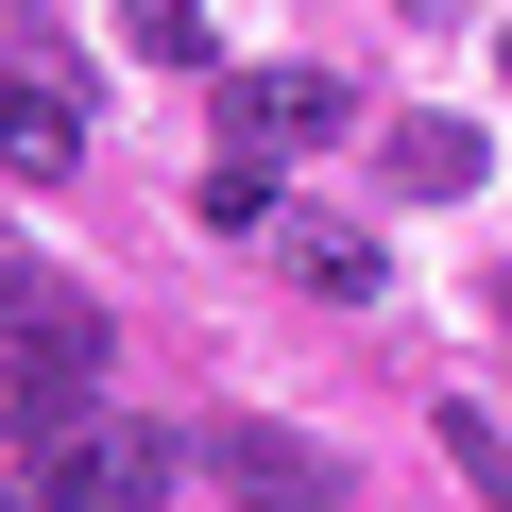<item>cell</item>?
Masks as SVG:
<instances>
[{
  "mask_svg": "<svg viewBox=\"0 0 512 512\" xmlns=\"http://www.w3.org/2000/svg\"><path fill=\"white\" fill-rule=\"evenodd\" d=\"M171 478H188V444H171V427L86 410L69 444H35V461H18V495H0V512H154Z\"/></svg>",
  "mask_w": 512,
  "mask_h": 512,
  "instance_id": "6da1fadb",
  "label": "cell"
},
{
  "mask_svg": "<svg viewBox=\"0 0 512 512\" xmlns=\"http://www.w3.org/2000/svg\"><path fill=\"white\" fill-rule=\"evenodd\" d=\"M0 171L18 188H69L86 171V69L52 18H0Z\"/></svg>",
  "mask_w": 512,
  "mask_h": 512,
  "instance_id": "7a4b0ae2",
  "label": "cell"
},
{
  "mask_svg": "<svg viewBox=\"0 0 512 512\" xmlns=\"http://www.w3.org/2000/svg\"><path fill=\"white\" fill-rule=\"evenodd\" d=\"M342 120H359L342 69H222V154H274V171H291V154H325Z\"/></svg>",
  "mask_w": 512,
  "mask_h": 512,
  "instance_id": "3957f363",
  "label": "cell"
},
{
  "mask_svg": "<svg viewBox=\"0 0 512 512\" xmlns=\"http://www.w3.org/2000/svg\"><path fill=\"white\" fill-rule=\"evenodd\" d=\"M0 342H35V359H69V376H103V308L52 274V256H0Z\"/></svg>",
  "mask_w": 512,
  "mask_h": 512,
  "instance_id": "277c9868",
  "label": "cell"
},
{
  "mask_svg": "<svg viewBox=\"0 0 512 512\" xmlns=\"http://www.w3.org/2000/svg\"><path fill=\"white\" fill-rule=\"evenodd\" d=\"M274 256H291L308 308H376V291H393V256H376L359 222H274Z\"/></svg>",
  "mask_w": 512,
  "mask_h": 512,
  "instance_id": "5b68a950",
  "label": "cell"
},
{
  "mask_svg": "<svg viewBox=\"0 0 512 512\" xmlns=\"http://www.w3.org/2000/svg\"><path fill=\"white\" fill-rule=\"evenodd\" d=\"M205 461H222V478H239V495H256V512H325V495H342V478H325V461H308V444H291V427H222V444H205Z\"/></svg>",
  "mask_w": 512,
  "mask_h": 512,
  "instance_id": "8992f818",
  "label": "cell"
},
{
  "mask_svg": "<svg viewBox=\"0 0 512 512\" xmlns=\"http://www.w3.org/2000/svg\"><path fill=\"white\" fill-rule=\"evenodd\" d=\"M376 171H393L410 205H461V188H478V120H393V137H376Z\"/></svg>",
  "mask_w": 512,
  "mask_h": 512,
  "instance_id": "52a82bcc",
  "label": "cell"
},
{
  "mask_svg": "<svg viewBox=\"0 0 512 512\" xmlns=\"http://www.w3.org/2000/svg\"><path fill=\"white\" fill-rule=\"evenodd\" d=\"M120 52H137V69H205L222 18H205V0H120Z\"/></svg>",
  "mask_w": 512,
  "mask_h": 512,
  "instance_id": "ba28073f",
  "label": "cell"
},
{
  "mask_svg": "<svg viewBox=\"0 0 512 512\" xmlns=\"http://www.w3.org/2000/svg\"><path fill=\"white\" fill-rule=\"evenodd\" d=\"M222 239H256V222H274V154H205V188H188Z\"/></svg>",
  "mask_w": 512,
  "mask_h": 512,
  "instance_id": "9c48e42d",
  "label": "cell"
},
{
  "mask_svg": "<svg viewBox=\"0 0 512 512\" xmlns=\"http://www.w3.org/2000/svg\"><path fill=\"white\" fill-rule=\"evenodd\" d=\"M444 461H461V478H478V512H495V495H512V410H478V393H461V410H444Z\"/></svg>",
  "mask_w": 512,
  "mask_h": 512,
  "instance_id": "30bf717a",
  "label": "cell"
},
{
  "mask_svg": "<svg viewBox=\"0 0 512 512\" xmlns=\"http://www.w3.org/2000/svg\"><path fill=\"white\" fill-rule=\"evenodd\" d=\"M495 86H512V35H495Z\"/></svg>",
  "mask_w": 512,
  "mask_h": 512,
  "instance_id": "8fae6325",
  "label": "cell"
},
{
  "mask_svg": "<svg viewBox=\"0 0 512 512\" xmlns=\"http://www.w3.org/2000/svg\"><path fill=\"white\" fill-rule=\"evenodd\" d=\"M495 325H512V291H495Z\"/></svg>",
  "mask_w": 512,
  "mask_h": 512,
  "instance_id": "7c38bea8",
  "label": "cell"
}]
</instances>
